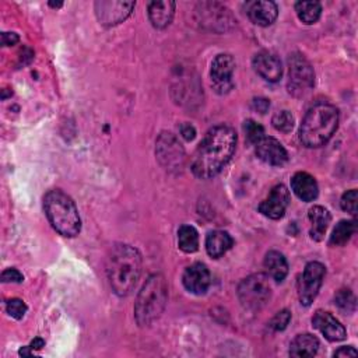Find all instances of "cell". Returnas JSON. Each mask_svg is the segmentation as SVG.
Listing matches in <instances>:
<instances>
[{
	"label": "cell",
	"mask_w": 358,
	"mask_h": 358,
	"mask_svg": "<svg viewBox=\"0 0 358 358\" xmlns=\"http://www.w3.org/2000/svg\"><path fill=\"white\" fill-rule=\"evenodd\" d=\"M185 288L196 295L205 294L210 287V272L203 263H194L187 267L182 277Z\"/></svg>",
	"instance_id": "cell-14"
},
{
	"label": "cell",
	"mask_w": 358,
	"mask_h": 358,
	"mask_svg": "<svg viewBox=\"0 0 358 358\" xmlns=\"http://www.w3.org/2000/svg\"><path fill=\"white\" fill-rule=\"evenodd\" d=\"M6 310H8V314L15 319H23L24 315L27 314V305L24 304V301L19 300V298H13V300L8 301Z\"/></svg>",
	"instance_id": "cell-30"
},
{
	"label": "cell",
	"mask_w": 358,
	"mask_h": 358,
	"mask_svg": "<svg viewBox=\"0 0 358 358\" xmlns=\"http://www.w3.org/2000/svg\"><path fill=\"white\" fill-rule=\"evenodd\" d=\"M335 303H336V305L339 307V310L341 312L351 314L355 310V296H354V294L350 290H346V288L340 290L336 294Z\"/></svg>",
	"instance_id": "cell-27"
},
{
	"label": "cell",
	"mask_w": 358,
	"mask_h": 358,
	"mask_svg": "<svg viewBox=\"0 0 358 358\" xmlns=\"http://www.w3.org/2000/svg\"><path fill=\"white\" fill-rule=\"evenodd\" d=\"M175 15V3L171 0H160L149 5V17L156 28H165L172 23Z\"/></svg>",
	"instance_id": "cell-19"
},
{
	"label": "cell",
	"mask_w": 358,
	"mask_h": 358,
	"mask_svg": "<svg viewBox=\"0 0 358 358\" xmlns=\"http://www.w3.org/2000/svg\"><path fill=\"white\" fill-rule=\"evenodd\" d=\"M19 35L15 32H3L2 34V44L3 46H12L16 45L19 42Z\"/></svg>",
	"instance_id": "cell-35"
},
{
	"label": "cell",
	"mask_w": 358,
	"mask_h": 358,
	"mask_svg": "<svg viewBox=\"0 0 358 358\" xmlns=\"http://www.w3.org/2000/svg\"><path fill=\"white\" fill-rule=\"evenodd\" d=\"M256 154L262 161L274 167H281L288 160V154L285 149L274 138H263L256 144Z\"/></svg>",
	"instance_id": "cell-15"
},
{
	"label": "cell",
	"mask_w": 358,
	"mask_h": 358,
	"mask_svg": "<svg viewBox=\"0 0 358 358\" xmlns=\"http://www.w3.org/2000/svg\"><path fill=\"white\" fill-rule=\"evenodd\" d=\"M326 269L319 262H311L305 266L304 274L298 281V296L303 305L310 307L317 298L323 283Z\"/></svg>",
	"instance_id": "cell-9"
},
{
	"label": "cell",
	"mask_w": 358,
	"mask_h": 358,
	"mask_svg": "<svg viewBox=\"0 0 358 358\" xmlns=\"http://www.w3.org/2000/svg\"><path fill=\"white\" fill-rule=\"evenodd\" d=\"M339 126V112L330 104H317L305 115L300 128V140L304 146L317 149L326 144Z\"/></svg>",
	"instance_id": "cell-3"
},
{
	"label": "cell",
	"mask_w": 358,
	"mask_h": 358,
	"mask_svg": "<svg viewBox=\"0 0 358 358\" xmlns=\"http://www.w3.org/2000/svg\"><path fill=\"white\" fill-rule=\"evenodd\" d=\"M252 64H254L255 72L266 82L276 83L283 76V66L280 59L270 52H266V50L259 52L258 55H255Z\"/></svg>",
	"instance_id": "cell-13"
},
{
	"label": "cell",
	"mask_w": 358,
	"mask_h": 358,
	"mask_svg": "<svg viewBox=\"0 0 358 358\" xmlns=\"http://www.w3.org/2000/svg\"><path fill=\"white\" fill-rule=\"evenodd\" d=\"M319 350V340L310 333L298 335L290 346L291 357H314Z\"/></svg>",
	"instance_id": "cell-21"
},
{
	"label": "cell",
	"mask_w": 358,
	"mask_h": 358,
	"mask_svg": "<svg viewBox=\"0 0 358 358\" xmlns=\"http://www.w3.org/2000/svg\"><path fill=\"white\" fill-rule=\"evenodd\" d=\"M44 346H45V341L38 337V339H35V340L31 343L30 347H31V350H39V348H42Z\"/></svg>",
	"instance_id": "cell-38"
},
{
	"label": "cell",
	"mask_w": 358,
	"mask_h": 358,
	"mask_svg": "<svg viewBox=\"0 0 358 358\" xmlns=\"http://www.w3.org/2000/svg\"><path fill=\"white\" fill-rule=\"evenodd\" d=\"M288 203L290 192L284 185H277L272 189L270 196L259 205V211L272 220H279L284 216Z\"/></svg>",
	"instance_id": "cell-12"
},
{
	"label": "cell",
	"mask_w": 358,
	"mask_h": 358,
	"mask_svg": "<svg viewBox=\"0 0 358 358\" xmlns=\"http://www.w3.org/2000/svg\"><path fill=\"white\" fill-rule=\"evenodd\" d=\"M244 131L247 135V139L252 144H258L265 138V129L262 125L256 124L252 119H248L244 124Z\"/></svg>",
	"instance_id": "cell-29"
},
{
	"label": "cell",
	"mask_w": 358,
	"mask_h": 358,
	"mask_svg": "<svg viewBox=\"0 0 358 358\" xmlns=\"http://www.w3.org/2000/svg\"><path fill=\"white\" fill-rule=\"evenodd\" d=\"M288 91L294 97H305L315 84V73L307 59L294 53L288 59Z\"/></svg>",
	"instance_id": "cell-7"
},
{
	"label": "cell",
	"mask_w": 358,
	"mask_h": 358,
	"mask_svg": "<svg viewBox=\"0 0 358 358\" xmlns=\"http://www.w3.org/2000/svg\"><path fill=\"white\" fill-rule=\"evenodd\" d=\"M312 325L329 341H341L346 339L344 326L330 312L317 311V314L312 318Z\"/></svg>",
	"instance_id": "cell-16"
},
{
	"label": "cell",
	"mask_w": 358,
	"mask_h": 358,
	"mask_svg": "<svg viewBox=\"0 0 358 358\" xmlns=\"http://www.w3.org/2000/svg\"><path fill=\"white\" fill-rule=\"evenodd\" d=\"M295 12L304 24H315L321 15H322V6L319 2H296L295 3Z\"/></svg>",
	"instance_id": "cell-25"
},
{
	"label": "cell",
	"mask_w": 358,
	"mask_h": 358,
	"mask_svg": "<svg viewBox=\"0 0 358 358\" xmlns=\"http://www.w3.org/2000/svg\"><path fill=\"white\" fill-rule=\"evenodd\" d=\"M272 124L277 131L283 133H288L294 128V116L288 111H280L273 116Z\"/></svg>",
	"instance_id": "cell-28"
},
{
	"label": "cell",
	"mask_w": 358,
	"mask_h": 358,
	"mask_svg": "<svg viewBox=\"0 0 358 358\" xmlns=\"http://www.w3.org/2000/svg\"><path fill=\"white\" fill-rule=\"evenodd\" d=\"M44 209L49 223L59 234L68 238L79 235L82 229L79 210L73 199L64 191H49L44 198Z\"/></svg>",
	"instance_id": "cell-4"
},
{
	"label": "cell",
	"mask_w": 358,
	"mask_h": 358,
	"mask_svg": "<svg viewBox=\"0 0 358 358\" xmlns=\"http://www.w3.org/2000/svg\"><path fill=\"white\" fill-rule=\"evenodd\" d=\"M252 108L259 113H266L270 108V101L266 98H255L252 101Z\"/></svg>",
	"instance_id": "cell-34"
},
{
	"label": "cell",
	"mask_w": 358,
	"mask_h": 358,
	"mask_svg": "<svg viewBox=\"0 0 358 358\" xmlns=\"http://www.w3.org/2000/svg\"><path fill=\"white\" fill-rule=\"evenodd\" d=\"M265 269L273 280L280 283L285 279L288 273V263L283 254L277 251H270L265 258Z\"/></svg>",
	"instance_id": "cell-23"
},
{
	"label": "cell",
	"mask_w": 358,
	"mask_h": 358,
	"mask_svg": "<svg viewBox=\"0 0 358 358\" xmlns=\"http://www.w3.org/2000/svg\"><path fill=\"white\" fill-rule=\"evenodd\" d=\"M236 147V133L232 128L218 125L207 132L192 160V171L200 179L218 175L229 162Z\"/></svg>",
	"instance_id": "cell-1"
},
{
	"label": "cell",
	"mask_w": 358,
	"mask_h": 358,
	"mask_svg": "<svg viewBox=\"0 0 358 358\" xmlns=\"http://www.w3.org/2000/svg\"><path fill=\"white\" fill-rule=\"evenodd\" d=\"M358 352L354 347H340L337 351L333 352L335 357H355Z\"/></svg>",
	"instance_id": "cell-36"
},
{
	"label": "cell",
	"mask_w": 358,
	"mask_h": 358,
	"mask_svg": "<svg viewBox=\"0 0 358 358\" xmlns=\"http://www.w3.org/2000/svg\"><path fill=\"white\" fill-rule=\"evenodd\" d=\"M181 133H182V136H184L187 140H192V139L195 138V135H196V131H195V128H194L192 125L185 124V125L181 126Z\"/></svg>",
	"instance_id": "cell-37"
},
{
	"label": "cell",
	"mask_w": 358,
	"mask_h": 358,
	"mask_svg": "<svg viewBox=\"0 0 358 358\" xmlns=\"http://www.w3.org/2000/svg\"><path fill=\"white\" fill-rule=\"evenodd\" d=\"M156 154L167 171H179L185 162V150L172 133H161L157 140Z\"/></svg>",
	"instance_id": "cell-8"
},
{
	"label": "cell",
	"mask_w": 358,
	"mask_h": 358,
	"mask_svg": "<svg viewBox=\"0 0 358 358\" xmlns=\"http://www.w3.org/2000/svg\"><path fill=\"white\" fill-rule=\"evenodd\" d=\"M291 189L304 202L315 200L319 194L315 178L308 172H296L291 179Z\"/></svg>",
	"instance_id": "cell-18"
},
{
	"label": "cell",
	"mask_w": 358,
	"mask_h": 358,
	"mask_svg": "<svg viewBox=\"0 0 358 358\" xmlns=\"http://www.w3.org/2000/svg\"><path fill=\"white\" fill-rule=\"evenodd\" d=\"M135 6V2L100 0V2H95V16L102 26L112 27L125 21L132 15Z\"/></svg>",
	"instance_id": "cell-10"
},
{
	"label": "cell",
	"mask_w": 358,
	"mask_h": 358,
	"mask_svg": "<svg viewBox=\"0 0 358 358\" xmlns=\"http://www.w3.org/2000/svg\"><path fill=\"white\" fill-rule=\"evenodd\" d=\"M355 232V221H347L341 220L333 229L330 235V245L332 247H343L346 245L350 238Z\"/></svg>",
	"instance_id": "cell-26"
},
{
	"label": "cell",
	"mask_w": 358,
	"mask_h": 358,
	"mask_svg": "<svg viewBox=\"0 0 358 358\" xmlns=\"http://www.w3.org/2000/svg\"><path fill=\"white\" fill-rule=\"evenodd\" d=\"M235 70L234 57L228 53L217 55L211 64V82L214 88L220 93H228L232 88V75Z\"/></svg>",
	"instance_id": "cell-11"
},
{
	"label": "cell",
	"mask_w": 358,
	"mask_h": 358,
	"mask_svg": "<svg viewBox=\"0 0 358 358\" xmlns=\"http://www.w3.org/2000/svg\"><path fill=\"white\" fill-rule=\"evenodd\" d=\"M238 296H240V301L244 308L249 311H259L270 301L272 296L269 276L256 273L244 279L240 287H238Z\"/></svg>",
	"instance_id": "cell-6"
},
{
	"label": "cell",
	"mask_w": 358,
	"mask_h": 358,
	"mask_svg": "<svg viewBox=\"0 0 358 358\" xmlns=\"http://www.w3.org/2000/svg\"><path fill=\"white\" fill-rule=\"evenodd\" d=\"M290 321H291V314H290V311H287V310L280 311V312L272 319L270 328H272L273 330H276V332H281V330H284V329L288 326Z\"/></svg>",
	"instance_id": "cell-32"
},
{
	"label": "cell",
	"mask_w": 358,
	"mask_h": 358,
	"mask_svg": "<svg viewBox=\"0 0 358 358\" xmlns=\"http://www.w3.org/2000/svg\"><path fill=\"white\" fill-rule=\"evenodd\" d=\"M178 245L179 249L194 254L199 249V234L192 225H182L178 231Z\"/></svg>",
	"instance_id": "cell-24"
},
{
	"label": "cell",
	"mask_w": 358,
	"mask_h": 358,
	"mask_svg": "<svg viewBox=\"0 0 358 358\" xmlns=\"http://www.w3.org/2000/svg\"><path fill=\"white\" fill-rule=\"evenodd\" d=\"M23 280H24V276L17 269H6L2 273L3 283H21Z\"/></svg>",
	"instance_id": "cell-33"
},
{
	"label": "cell",
	"mask_w": 358,
	"mask_h": 358,
	"mask_svg": "<svg viewBox=\"0 0 358 358\" xmlns=\"http://www.w3.org/2000/svg\"><path fill=\"white\" fill-rule=\"evenodd\" d=\"M142 274V255L131 245H115L106 261V276L115 294L129 295Z\"/></svg>",
	"instance_id": "cell-2"
},
{
	"label": "cell",
	"mask_w": 358,
	"mask_h": 358,
	"mask_svg": "<svg viewBox=\"0 0 358 358\" xmlns=\"http://www.w3.org/2000/svg\"><path fill=\"white\" fill-rule=\"evenodd\" d=\"M247 13L254 24L267 27L276 21L279 16V9L277 5L274 2H270V0H258V2H252L248 5Z\"/></svg>",
	"instance_id": "cell-17"
},
{
	"label": "cell",
	"mask_w": 358,
	"mask_h": 358,
	"mask_svg": "<svg viewBox=\"0 0 358 358\" xmlns=\"http://www.w3.org/2000/svg\"><path fill=\"white\" fill-rule=\"evenodd\" d=\"M308 217H310V221L312 224V228H311L312 240L322 241L323 235H325V232H326V229L330 224V220H332L330 213L322 206H314L312 209H310Z\"/></svg>",
	"instance_id": "cell-22"
},
{
	"label": "cell",
	"mask_w": 358,
	"mask_h": 358,
	"mask_svg": "<svg viewBox=\"0 0 358 358\" xmlns=\"http://www.w3.org/2000/svg\"><path fill=\"white\" fill-rule=\"evenodd\" d=\"M168 300V285L161 274H153L144 283L135 304L136 322L149 326L156 322L165 310Z\"/></svg>",
	"instance_id": "cell-5"
},
{
	"label": "cell",
	"mask_w": 358,
	"mask_h": 358,
	"mask_svg": "<svg viewBox=\"0 0 358 358\" xmlns=\"http://www.w3.org/2000/svg\"><path fill=\"white\" fill-rule=\"evenodd\" d=\"M232 244L234 241L228 232L216 229L209 232L206 238V251L211 258L217 259L223 256L232 247Z\"/></svg>",
	"instance_id": "cell-20"
},
{
	"label": "cell",
	"mask_w": 358,
	"mask_h": 358,
	"mask_svg": "<svg viewBox=\"0 0 358 358\" xmlns=\"http://www.w3.org/2000/svg\"><path fill=\"white\" fill-rule=\"evenodd\" d=\"M341 209L352 216L357 214V191L355 189H351V191H347L343 198H341Z\"/></svg>",
	"instance_id": "cell-31"
}]
</instances>
